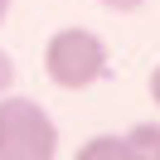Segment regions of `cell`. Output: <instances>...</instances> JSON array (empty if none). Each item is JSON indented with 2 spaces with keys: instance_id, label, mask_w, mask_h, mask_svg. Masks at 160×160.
Masks as SVG:
<instances>
[{
  "instance_id": "cell-1",
  "label": "cell",
  "mask_w": 160,
  "mask_h": 160,
  "mask_svg": "<svg viewBox=\"0 0 160 160\" xmlns=\"http://www.w3.org/2000/svg\"><path fill=\"white\" fill-rule=\"evenodd\" d=\"M107 73H112V53L102 44V34L82 29V24H68V29L49 34V44H44V78L58 92H88Z\"/></svg>"
},
{
  "instance_id": "cell-2",
  "label": "cell",
  "mask_w": 160,
  "mask_h": 160,
  "mask_svg": "<svg viewBox=\"0 0 160 160\" xmlns=\"http://www.w3.org/2000/svg\"><path fill=\"white\" fill-rule=\"evenodd\" d=\"M58 126L34 97L0 92V160H53Z\"/></svg>"
},
{
  "instance_id": "cell-3",
  "label": "cell",
  "mask_w": 160,
  "mask_h": 160,
  "mask_svg": "<svg viewBox=\"0 0 160 160\" xmlns=\"http://www.w3.org/2000/svg\"><path fill=\"white\" fill-rule=\"evenodd\" d=\"M78 160H131L126 136H88L78 146Z\"/></svg>"
},
{
  "instance_id": "cell-4",
  "label": "cell",
  "mask_w": 160,
  "mask_h": 160,
  "mask_svg": "<svg viewBox=\"0 0 160 160\" xmlns=\"http://www.w3.org/2000/svg\"><path fill=\"white\" fill-rule=\"evenodd\" d=\"M126 146H131V160H160V126H131L126 131Z\"/></svg>"
},
{
  "instance_id": "cell-5",
  "label": "cell",
  "mask_w": 160,
  "mask_h": 160,
  "mask_svg": "<svg viewBox=\"0 0 160 160\" xmlns=\"http://www.w3.org/2000/svg\"><path fill=\"white\" fill-rule=\"evenodd\" d=\"M102 10H112V15H136V10H146V0H97Z\"/></svg>"
},
{
  "instance_id": "cell-6",
  "label": "cell",
  "mask_w": 160,
  "mask_h": 160,
  "mask_svg": "<svg viewBox=\"0 0 160 160\" xmlns=\"http://www.w3.org/2000/svg\"><path fill=\"white\" fill-rule=\"evenodd\" d=\"M10 88H15V58L0 49V92H10Z\"/></svg>"
},
{
  "instance_id": "cell-7",
  "label": "cell",
  "mask_w": 160,
  "mask_h": 160,
  "mask_svg": "<svg viewBox=\"0 0 160 160\" xmlns=\"http://www.w3.org/2000/svg\"><path fill=\"white\" fill-rule=\"evenodd\" d=\"M146 88H150V102H155V107H160V63H155V68H150V82H146Z\"/></svg>"
},
{
  "instance_id": "cell-8",
  "label": "cell",
  "mask_w": 160,
  "mask_h": 160,
  "mask_svg": "<svg viewBox=\"0 0 160 160\" xmlns=\"http://www.w3.org/2000/svg\"><path fill=\"white\" fill-rule=\"evenodd\" d=\"M5 20H10V0H0V24H5Z\"/></svg>"
}]
</instances>
